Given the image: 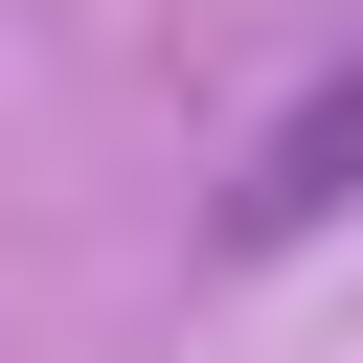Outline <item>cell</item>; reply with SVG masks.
I'll return each mask as SVG.
<instances>
[{
  "instance_id": "cell-1",
  "label": "cell",
  "mask_w": 363,
  "mask_h": 363,
  "mask_svg": "<svg viewBox=\"0 0 363 363\" xmlns=\"http://www.w3.org/2000/svg\"><path fill=\"white\" fill-rule=\"evenodd\" d=\"M340 204H363V45H340V68H295V91H272V136L227 159V272L318 250Z\"/></svg>"
}]
</instances>
